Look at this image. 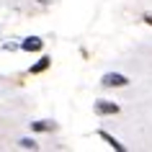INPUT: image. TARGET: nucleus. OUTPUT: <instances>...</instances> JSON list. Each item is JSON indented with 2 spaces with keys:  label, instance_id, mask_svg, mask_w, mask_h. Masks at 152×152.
I'll use <instances>...</instances> for the list:
<instances>
[{
  "label": "nucleus",
  "instance_id": "nucleus-6",
  "mask_svg": "<svg viewBox=\"0 0 152 152\" xmlns=\"http://www.w3.org/2000/svg\"><path fill=\"white\" fill-rule=\"evenodd\" d=\"M49 62H52L49 57H41V62H39V64H34V67H31L28 72H31V75H39V72H44V70L49 67Z\"/></svg>",
  "mask_w": 152,
  "mask_h": 152
},
{
  "label": "nucleus",
  "instance_id": "nucleus-8",
  "mask_svg": "<svg viewBox=\"0 0 152 152\" xmlns=\"http://www.w3.org/2000/svg\"><path fill=\"white\" fill-rule=\"evenodd\" d=\"M142 21L147 26H152V13H150V10H144V13H142Z\"/></svg>",
  "mask_w": 152,
  "mask_h": 152
},
{
  "label": "nucleus",
  "instance_id": "nucleus-3",
  "mask_svg": "<svg viewBox=\"0 0 152 152\" xmlns=\"http://www.w3.org/2000/svg\"><path fill=\"white\" fill-rule=\"evenodd\" d=\"M18 47H21V52H41L44 49V41H41V36H28Z\"/></svg>",
  "mask_w": 152,
  "mask_h": 152
},
{
  "label": "nucleus",
  "instance_id": "nucleus-5",
  "mask_svg": "<svg viewBox=\"0 0 152 152\" xmlns=\"http://www.w3.org/2000/svg\"><path fill=\"white\" fill-rule=\"evenodd\" d=\"M31 129L34 132H54V121H34L31 124Z\"/></svg>",
  "mask_w": 152,
  "mask_h": 152
},
{
  "label": "nucleus",
  "instance_id": "nucleus-1",
  "mask_svg": "<svg viewBox=\"0 0 152 152\" xmlns=\"http://www.w3.org/2000/svg\"><path fill=\"white\" fill-rule=\"evenodd\" d=\"M101 85L103 88H124V85H129V77L126 75H119V72H106L101 77Z\"/></svg>",
  "mask_w": 152,
  "mask_h": 152
},
{
  "label": "nucleus",
  "instance_id": "nucleus-7",
  "mask_svg": "<svg viewBox=\"0 0 152 152\" xmlns=\"http://www.w3.org/2000/svg\"><path fill=\"white\" fill-rule=\"evenodd\" d=\"M18 144H21L23 150H36V147H39V144L34 142V139H21V142H18Z\"/></svg>",
  "mask_w": 152,
  "mask_h": 152
},
{
  "label": "nucleus",
  "instance_id": "nucleus-2",
  "mask_svg": "<svg viewBox=\"0 0 152 152\" xmlns=\"http://www.w3.org/2000/svg\"><path fill=\"white\" fill-rule=\"evenodd\" d=\"M93 111H96L98 116H116V113L121 111V106L113 103V101H96Z\"/></svg>",
  "mask_w": 152,
  "mask_h": 152
},
{
  "label": "nucleus",
  "instance_id": "nucleus-4",
  "mask_svg": "<svg viewBox=\"0 0 152 152\" xmlns=\"http://www.w3.org/2000/svg\"><path fill=\"white\" fill-rule=\"evenodd\" d=\"M98 137H101L103 142H108V144H111V147H113L116 152H126V147H124V144H121L119 139H113V137L108 134V132H103V129H101V132H98Z\"/></svg>",
  "mask_w": 152,
  "mask_h": 152
}]
</instances>
